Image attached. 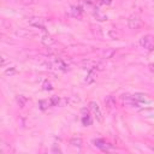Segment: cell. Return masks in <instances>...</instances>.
<instances>
[{"mask_svg":"<svg viewBox=\"0 0 154 154\" xmlns=\"http://www.w3.org/2000/svg\"><path fill=\"white\" fill-rule=\"evenodd\" d=\"M17 101H18V103H19L22 107H24V106H25V102L28 101V99H26L25 96H23V95H19V96L17 97Z\"/></svg>","mask_w":154,"mask_h":154,"instance_id":"obj_18","label":"cell"},{"mask_svg":"<svg viewBox=\"0 0 154 154\" xmlns=\"http://www.w3.org/2000/svg\"><path fill=\"white\" fill-rule=\"evenodd\" d=\"M42 87H43V89H45V90H52V89H53L52 84H51L49 82H47V81H46V82L42 84Z\"/></svg>","mask_w":154,"mask_h":154,"instance_id":"obj_19","label":"cell"},{"mask_svg":"<svg viewBox=\"0 0 154 154\" xmlns=\"http://www.w3.org/2000/svg\"><path fill=\"white\" fill-rule=\"evenodd\" d=\"M141 114L146 117H154V108H144L141 111Z\"/></svg>","mask_w":154,"mask_h":154,"instance_id":"obj_16","label":"cell"},{"mask_svg":"<svg viewBox=\"0 0 154 154\" xmlns=\"http://www.w3.org/2000/svg\"><path fill=\"white\" fill-rule=\"evenodd\" d=\"M143 25V22L138 14H131L128 18V26L132 30H137Z\"/></svg>","mask_w":154,"mask_h":154,"instance_id":"obj_2","label":"cell"},{"mask_svg":"<svg viewBox=\"0 0 154 154\" xmlns=\"http://www.w3.org/2000/svg\"><path fill=\"white\" fill-rule=\"evenodd\" d=\"M52 152H53V153H61V149L54 144V146H53V148H52Z\"/></svg>","mask_w":154,"mask_h":154,"instance_id":"obj_22","label":"cell"},{"mask_svg":"<svg viewBox=\"0 0 154 154\" xmlns=\"http://www.w3.org/2000/svg\"><path fill=\"white\" fill-rule=\"evenodd\" d=\"M41 42H42L45 46L49 47V46H52V45L55 42V40H54L53 36H51L49 34H45V35L41 36Z\"/></svg>","mask_w":154,"mask_h":154,"instance_id":"obj_11","label":"cell"},{"mask_svg":"<svg viewBox=\"0 0 154 154\" xmlns=\"http://www.w3.org/2000/svg\"><path fill=\"white\" fill-rule=\"evenodd\" d=\"M69 14L73 18H81L83 14V7L79 5H72L69 8Z\"/></svg>","mask_w":154,"mask_h":154,"instance_id":"obj_6","label":"cell"},{"mask_svg":"<svg viewBox=\"0 0 154 154\" xmlns=\"http://www.w3.org/2000/svg\"><path fill=\"white\" fill-rule=\"evenodd\" d=\"M116 53V51L113 49V48H108V49H106L105 52H103V58H106V59H108V58H112V55Z\"/></svg>","mask_w":154,"mask_h":154,"instance_id":"obj_17","label":"cell"},{"mask_svg":"<svg viewBox=\"0 0 154 154\" xmlns=\"http://www.w3.org/2000/svg\"><path fill=\"white\" fill-rule=\"evenodd\" d=\"M70 144L73 146V147H77V148H81L82 144H83V141L81 137H72L70 140Z\"/></svg>","mask_w":154,"mask_h":154,"instance_id":"obj_14","label":"cell"},{"mask_svg":"<svg viewBox=\"0 0 154 154\" xmlns=\"http://www.w3.org/2000/svg\"><path fill=\"white\" fill-rule=\"evenodd\" d=\"M94 17L96 18V20H100V22H105V20H107V16L103 14L102 12H100V10H99L97 7L94 10Z\"/></svg>","mask_w":154,"mask_h":154,"instance_id":"obj_13","label":"cell"},{"mask_svg":"<svg viewBox=\"0 0 154 154\" xmlns=\"http://www.w3.org/2000/svg\"><path fill=\"white\" fill-rule=\"evenodd\" d=\"M122 101H123V103L125 105V106H130V107H140V102H137L134 97H132V95H129V94H124V95H122Z\"/></svg>","mask_w":154,"mask_h":154,"instance_id":"obj_5","label":"cell"},{"mask_svg":"<svg viewBox=\"0 0 154 154\" xmlns=\"http://www.w3.org/2000/svg\"><path fill=\"white\" fill-rule=\"evenodd\" d=\"M81 120H82V124L85 125V126L91 125L93 120H91V117L89 116V109L88 108H82L81 109Z\"/></svg>","mask_w":154,"mask_h":154,"instance_id":"obj_7","label":"cell"},{"mask_svg":"<svg viewBox=\"0 0 154 154\" xmlns=\"http://www.w3.org/2000/svg\"><path fill=\"white\" fill-rule=\"evenodd\" d=\"M89 109L91 111L94 118L99 122V123H102L103 122V116H102V112L100 109V106L95 102V101H90L89 102Z\"/></svg>","mask_w":154,"mask_h":154,"instance_id":"obj_3","label":"cell"},{"mask_svg":"<svg viewBox=\"0 0 154 154\" xmlns=\"http://www.w3.org/2000/svg\"><path fill=\"white\" fill-rule=\"evenodd\" d=\"M38 106L41 109H47L48 107H52V102H51V99H45V100H41L38 102Z\"/></svg>","mask_w":154,"mask_h":154,"instance_id":"obj_15","label":"cell"},{"mask_svg":"<svg viewBox=\"0 0 154 154\" xmlns=\"http://www.w3.org/2000/svg\"><path fill=\"white\" fill-rule=\"evenodd\" d=\"M132 97L137 101V102H140V103H147V102H149V100L146 97V95L144 94H142V93H135L134 95H132Z\"/></svg>","mask_w":154,"mask_h":154,"instance_id":"obj_12","label":"cell"},{"mask_svg":"<svg viewBox=\"0 0 154 154\" xmlns=\"http://www.w3.org/2000/svg\"><path fill=\"white\" fill-rule=\"evenodd\" d=\"M13 73H16L14 67H11V69H8V70H6V71H5V75H6V76H12Z\"/></svg>","mask_w":154,"mask_h":154,"instance_id":"obj_20","label":"cell"},{"mask_svg":"<svg viewBox=\"0 0 154 154\" xmlns=\"http://www.w3.org/2000/svg\"><path fill=\"white\" fill-rule=\"evenodd\" d=\"M24 5H34L37 2V0H20Z\"/></svg>","mask_w":154,"mask_h":154,"instance_id":"obj_21","label":"cell"},{"mask_svg":"<svg viewBox=\"0 0 154 154\" xmlns=\"http://www.w3.org/2000/svg\"><path fill=\"white\" fill-rule=\"evenodd\" d=\"M93 143H94V146H95L96 148L101 149L102 152H108V150H112V149H113V147H112L108 142H106L105 140H102V138L93 140Z\"/></svg>","mask_w":154,"mask_h":154,"instance_id":"obj_4","label":"cell"},{"mask_svg":"<svg viewBox=\"0 0 154 154\" xmlns=\"http://www.w3.org/2000/svg\"><path fill=\"white\" fill-rule=\"evenodd\" d=\"M96 76H97L96 66L89 69V72H88V75H87V77H85V82H87V83H93V82L96 79Z\"/></svg>","mask_w":154,"mask_h":154,"instance_id":"obj_9","label":"cell"},{"mask_svg":"<svg viewBox=\"0 0 154 154\" xmlns=\"http://www.w3.org/2000/svg\"><path fill=\"white\" fill-rule=\"evenodd\" d=\"M105 105H106V107H107L108 109H113V108H116V106H117L116 97L112 96V95L106 96V99H105Z\"/></svg>","mask_w":154,"mask_h":154,"instance_id":"obj_10","label":"cell"},{"mask_svg":"<svg viewBox=\"0 0 154 154\" xmlns=\"http://www.w3.org/2000/svg\"><path fill=\"white\" fill-rule=\"evenodd\" d=\"M28 23H29L31 26H35V28H38V29L46 31V25H45V23H43V19H41V18H37V17L30 18V19L28 20Z\"/></svg>","mask_w":154,"mask_h":154,"instance_id":"obj_8","label":"cell"},{"mask_svg":"<svg viewBox=\"0 0 154 154\" xmlns=\"http://www.w3.org/2000/svg\"><path fill=\"white\" fill-rule=\"evenodd\" d=\"M140 46L148 52L154 51V37L152 35H143L140 38Z\"/></svg>","mask_w":154,"mask_h":154,"instance_id":"obj_1","label":"cell"}]
</instances>
